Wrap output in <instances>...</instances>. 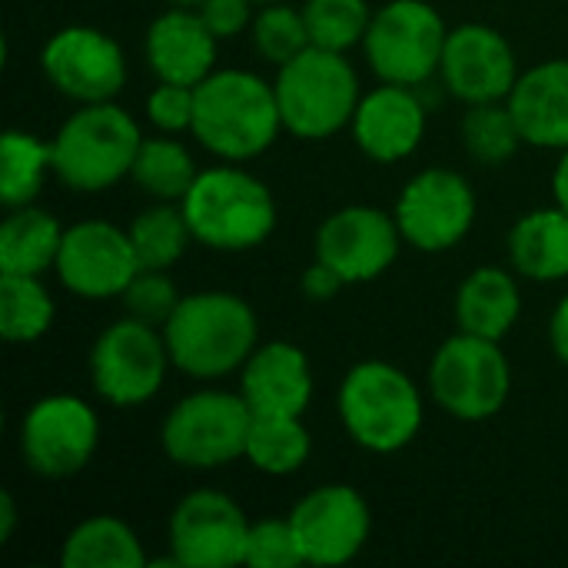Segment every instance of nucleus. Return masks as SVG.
I'll return each mask as SVG.
<instances>
[{"instance_id":"nucleus-4","label":"nucleus","mask_w":568,"mask_h":568,"mask_svg":"<svg viewBox=\"0 0 568 568\" xmlns=\"http://www.w3.org/2000/svg\"><path fill=\"white\" fill-rule=\"evenodd\" d=\"M193 240L216 253H250L276 230L273 190L243 163L220 160L200 170L190 193L180 200Z\"/></svg>"},{"instance_id":"nucleus-35","label":"nucleus","mask_w":568,"mask_h":568,"mask_svg":"<svg viewBox=\"0 0 568 568\" xmlns=\"http://www.w3.org/2000/svg\"><path fill=\"white\" fill-rule=\"evenodd\" d=\"M180 300H183V293L176 290L170 270H146V266L130 280V286L120 296L126 316H136L143 323L160 326V329L173 316V310H176Z\"/></svg>"},{"instance_id":"nucleus-10","label":"nucleus","mask_w":568,"mask_h":568,"mask_svg":"<svg viewBox=\"0 0 568 568\" xmlns=\"http://www.w3.org/2000/svg\"><path fill=\"white\" fill-rule=\"evenodd\" d=\"M449 27L429 0H386L363 37L369 70L383 83L426 87L439 77Z\"/></svg>"},{"instance_id":"nucleus-18","label":"nucleus","mask_w":568,"mask_h":568,"mask_svg":"<svg viewBox=\"0 0 568 568\" xmlns=\"http://www.w3.org/2000/svg\"><path fill=\"white\" fill-rule=\"evenodd\" d=\"M519 57L509 37L499 27L489 23H459L449 27L439 80L446 93H453L459 103H499L509 100V93L519 83Z\"/></svg>"},{"instance_id":"nucleus-23","label":"nucleus","mask_w":568,"mask_h":568,"mask_svg":"<svg viewBox=\"0 0 568 568\" xmlns=\"http://www.w3.org/2000/svg\"><path fill=\"white\" fill-rule=\"evenodd\" d=\"M519 273L506 266H476L456 290L453 316L456 329L503 343L523 316Z\"/></svg>"},{"instance_id":"nucleus-37","label":"nucleus","mask_w":568,"mask_h":568,"mask_svg":"<svg viewBox=\"0 0 568 568\" xmlns=\"http://www.w3.org/2000/svg\"><path fill=\"white\" fill-rule=\"evenodd\" d=\"M193 110H196V87L186 83H170L156 80V87L146 93L143 113L156 133H190L193 126Z\"/></svg>"},{"instance_id":"nucleus-8","label":"nucleus","mask_w":568,"mask_h":568,"mask_svg":"<svg viewBox=\"0 0 568 568\" xmlns=\"http://www.w3.org/2000/svg\"><path fill=\"white\" fill-rule=\"evenodd\" d=\"M253 409L230 389H196L170 406L160 426V446L180 469H226L243 459Z\"/></svg>"},{"instance_id":"nucleus-14","label":"nucleus","mask_w":568,"mask_h":568,"mask_svg":"<svg viewBox=\"0 0 568 568\" xmlns=\"http://www.w3.org/2000/svg\"><path fill=\"white\" fill-rule=\"evenodd\" d=\"M403 246L406 240L399 233L396 216L366 203L333 210L320 223L313 240L316 260L333 266L346 286H363L386 276L396 266Z\"/></svg>"},{"instance_id":"nucleus-17","label":"nucleus","mask_w":568,"mask_h":568,"mask_svg":"<svg viewBox=\"0 0 568 568\" xmlns=\"http://www.w3.org/2000/svg\"><path fill=\"white\" fill-rule=\"evenodd\" d=\"M170 559L183 568H236L246 556L250 519L220 489L186 493L170 513Z\"/></svg>"},{"instance_id":"nucleus-30","label":"nucleus","mask_w":568,"mask_h":568,"mask_svg":"<svg viewBox=\"0 0 568 568\" xmlns=\"http://www.w3.org/2000/svg\"><path fill=\"white\" fill-rule=\"evenodd\" d=\"M126 230H130L136 260L146 270H173L186 256V250L196 243L183 206L163 203V200H153L146 210H140L126 223Z\"/></svg>"},{"instance_id":"nucleus-6","label":"nucleus","mask_w":568,"mask_h":568,"mask_svg":"<svg viewBox=\"0 0 568 568\" xmlns=\"http://www.w3.org/2000/svg\"><path fill=\"white\" fill-rule=\"evenodd\" d=\"M283 130L296 140H329L349 130L363 100L359 73L346 53L306 47L273 77Z\"/></svg>"},{"instance_id":"nucleus-20","label":"nucleus","mask_w":568,"mask_h":568,"mask_svg":"<svg viewBox=\"0 0 568 568\" xmlns=\"http://www.w3.org/2000/svg\"><path fill=\"white\" fill-rule=\"evenodd\" d=\"M236 376L253 416H303L313 403V363L290 339L260 343Z\"/></svg>"},{"instance_id":"nucleus-5","label":"nucleus","mask_w":568,"mask_h":568,"mask_svg":"<svg viewBox=\"0 0 568 568\" xmlns=\"http://www.w3.org/2000/svg\"><path fill=\"white\" fill-rule=\"evenodd\" d=\"M143 130L116 100L80 103L53 133V176L73 193H103L133 173Z\"/></svg>"},{"instance_id":"nucleus-31","label":"nucleus","mask_w":568,"mask_h":568,"mask_svg":"<svg viewBox=\"0 0 568 568\" xmlns=\"http://www.w3.org/2000/svg\"><path fill=\"white\" fill-rule=\"evenodd\" d=\"M57 320L53 293L43 276L0 273V336L13 346H30L50 333Z\"/></svg>"},{"instance_id":"nucleus-33","label":"nucleus","mask_w":568,"mask_h":568,"mask_svg":"<svg viewBox=\"0 0 568 568\" xmlns=\"http://www.w3.org/2000/svg\"><path fill=\"white\" fill-rule=\"evenodd\" d=\"M250 43L253 53L273 67H283L286 60L300 57L306 47H313L303 7H293V0L256 7V17L250 23Z\"/></svg>"},{"instance_id":"nucleus-38","label":"nucleus","mask_w":568,"mask_h":568,"mask_svg":"<svg viewBox=\"0 0 568 568\" xmlns=\"http://www.w3.org/2000/svg\"><path fill=\"white\" fill-rule=\"evenodd\" d=\"M196 13L203 17V23L213 30L216 40H233L240 33H250L256 3L253 0H203Z\"/></svg>"},{"instance_id":"nucleus-22","label":"nucleus","mask_w":568,"mask_h":568,"mask_svg":"<svg viewBox=\"0 0 568 568\" xmlns=\"http://www.w3.org/2000/svg\"><path fill=\"white\" fill-rule=\"evenodd\" d=\"M509 110L529 146L568 150V57L539 60L523 70L509 93Z\"/></svg>"},{"instance_id":"nucleus-15","label":"nucleus","mask_w":568,"mask_h":568,"mask_svg":"<svg viewBox=\"0 0 568 568\" xmlns=\"http://www.w3.org/2000/svg\"><path fill=\"white\" fill-rule=\"evenodd\" d=\"M290 523L303 562L313 568L353 562L373 536V509L366 496L346 483H326L320 489H310L290 509Z\"/></svg>"},{"instance_id":"nucleus-9","label":"nucleus","mask_w":568,"mask_h":568,"mask_svg":"<svg viewBox=\"0 0 568 568\" xmlns=\"http://www.w3.org/2000/svg\"><path fill=\"white\" fill-rule=\"evenodd\" d=\"M87 366L93 393L103 403L116 409H136L160 396L173 359L160 326L123 313L100 329Z\"/></svg>"},{"instance_id":"nucleus-36","label":"nucleus","mask_w":568,"mask_h":568,"mask_svg":"<svg viewBox=\"0 0 568 568\" xmlns=\"http://www.w3.org/2000/svg\"><path fill=\"white\" fill-rule=\"evenodd\" d=\"M243 566H250V568L306 566V562H303V552H300V542H296V532H293L290 516H283V519H260V523H250Z\"/></svg>"},{"instance_id":"nucleus-34","label":"nucleus","mask_w":568,"mask_h":568,"mask_svg":"<svg viewBox=\"0 0 568 568\" xmlns=\"http://www.w3.org/2000/svg\"><path fill=\"white\" fill-rule=\"evenodd\" d=\"M369 0H303V17L313 47L349 53L363 47V37L373 23Z\"/></svg>"},{"instance_id":"nucleus-27","label":"nucleus","mask_w":568,"mask_h":568,"mask_svg":"<svg viewBox=\"0 0 568 568\" xmlns=\"http://www.w3.org/2000/svg\"><path fill=\"white\" fill-rule=\"evenodd\" d=\"M196 176H200V166L176 133L143 136L133 173H130V180L150 200H163V203H180L190 193Z\"/></svg>"},{"instance_id":"nucleus-19","label":"nucleus","mask_w":568,"mask_h":568,"mask_svg":"<svg viewBox=\"0 0 568 568\" xmlns=\"http://www.w3.org/2000/svg\"><path fill=\"white\" fill-rule=\"evenodd\" d=\"M429 130V110L426 100L419 97V87H403V83H383L366 90L356 116L349 123L353 143L359 153L373 163H403L409 160Z\"/></svg>"},{"instance_id":"nucleus-32","label":"nucleus","mask_w":568,"mask_h":568,"mask_svg":"<svg viewBox=\"0 0 568 568\" xmlns=\"http://www.w3.org/2000/svg\"><path fill=\"white\" fill-rule=\"evenodd\" d=\"M459 133L476 166H503L526 146V136L516 123V113L509 110V100L466 106Z\"/></svg>"},{"instance_id":"nucleus-21","label":"nucleus","mask_w":568,"mask_h":568,"mask_svg":"<svg viewBox=\"0 0 568 568\" xmlns=\"http://www.w3.org/2000/svg\"><path fill=\"white\" fill-rule=\"evenodd\" d=\"M220 40L196 7H166L143 33V60L156 80L196 87L216 70Z\"/></svg>"},{"instance_id":"nucleus-13","label":"nucleus","mask_w":568,"mask_h":568,"mask_svg":"<svg viewBox=\"0 0 568 568\" xmlns=\"http://www.w3.org/2000/svg\"><path fill=\"white\" fill-rule=\"evenodd\" d=\"M40 73L60 97L80 106L116 100L126 87L130 67L113 33L90 23H70L43 40Z\"/></svg>"},{"instance_id":"nucleus-24","label":"nucleus","mask_w":568,"mask_h":568,"mask_svg":"<svg viewBox=\"0 0 568 568\" xmlns=\"http://www.w3.org/2000/svg\"><path fill=\"white\" fill-rule=\"evenodd\" d=\"M509 263L532 283L568 280V213L552 203L523 213L506 240Z\"/></svg>"},{"instance_id":"nucleus-7","label":"nucleus","mask_w":568,"mask_h":568,"mask_svg":"<svg viewBox=\"0 0 568 568\" xmlns=\"http://www.w3.org/2000/svg\"><path fill=\"white\" fill-rule=\"evenodd\" d=\"M433 403L459 423L496 419L513 396V363L503 343L456 329L429 359Z\"/></svg>"},{"instance_id":"nucleus-29","label":"nucleus","mask_w":568,"mask_h":568,"mask_svg":"<svg viewBox=\"0 0 568 568\" xmlns=\"http://www.w3.org/2000/svg\"><path fill=\"white\" fill-rule=\"evenodd\" d=\"M50 173H53L50 140H40L30 130H7L0 136V203L7 210L37 203Z\"/></svg>"},{"instance_id":"nucleus-1","label":"nucleus","mask_w":568,"mask_h":568,"mask_svg":"<svg viewBox=\"0 0 568 568\" xmlns=\"http://www.w3.org/2000/svg\"><path fill=\"white\" fill-rule=\"evenodd\" d=\"M163 339L176 373L213 383L240 373L253 356L260 346V316L240 293L196 290L176 303L163 323Z\"/></svg>"},{"instance_id":"nucleus-41","label":"nucleus","mask_w":568,"mask_h":568,"mask_svg":"<svg viewBox=\"0 0 568 568\" xmlns=\"http://www.w3.org/2000/svg\"><path fill=\"white\" fill-rule=\"evenodd\" d=\"M17 499H13V493H0V546H7L10 539H13V532H17Z\"/></svg>"},{"instance_id":"nucleus-11","label":"nucleus","mask_w":568,"mask_h":568,"mask_svg":"<svg viewBox=\"0 0 568 568\" xmlns=\"http://www.w3.org/2000/svg\"><path fill=\"white\" fill-rule=\"evenodd\" d=\"M17 449L40 479H70L90 466L100 449V416L73 393H50L20 416Z\"/></svg>"},{"instance_id":"nucleus-39","label":"nucleus","mask_w":568,"mask_h":568,"mask_svg":"<svg viewBox=\"0 0 568 568\" xmlns=\"http://www.w3.org/2000/svg\"><path fill=\"white\" fill-rule=\"evenodd\" d=\"M300 290H303V296H306L310 303H329V300H336V296L346 290V283H343V276H339L333 266H326L323 260H313V263L303 270Z\"/></svg>"},{"instance_id":"nucleus-28","label":"nucleus","mask_w":568,"mask_h":568,"mask_svg":"<svg viewBox=\"0 0 568 568\" xmlns=\"http://www.w3.org/2000/svg\"><path fill=\"white\" fill-rule=\"evenodd\" d=\"M313 456V436L303 416H253L243 459L263 476H293Z\"/></svg>"},{"instance_id":"nucleus-26","label":"nucleus","mask_w":568,"mask_h":568,"mask_svg":"<svg viewBox=\"0 0 568 568\" xmlns=\"http://www.w3.org/2000/svg\"><path fill=\"white\" fill-rule=\"evenodd\" d=\"M63 568H146V549L136 529L120 516H90L77 523L63 546H60Z\"/></svg>"},{"instance_id":"nucleus-2","label":"nucleus","mask_w":568,"mask_h":568,"mask_svg":"<svg viewBox=\"0 0 568 568\" xmlns=\"http://www.w3.org/2000/svg\"><path fill=\"white\" fill-rule=\"evenodd\" d=\"M283 130L273 80L240 70L216 67L196 83V110L190 136L226 163H250L263 156Z\"/></svg>"},{"instance_id":"nucleus-42","label":"nucleus","mask_w":568,"mask_h":568,"mask_svg":"<svg viewBox=\"0 0 568 568\" xmlns=\"http://www.w3.org/2000/svg\"><path fill=\"white\" fill-rule=\"evenodd\" d=\"M552 200L568 213V150L559 153V163L552 170Z\"/></svg>"},{"instance_id":"nucleus-44","label":"nucleus","mask_w":568,"mask_h":568,"mask_svg":"<svg viewBox=\"0 0 568 568\" xmlns=\"http://www.w3.org/2000/svg\"><path fill=\"white\" fill-rule=\"evenodd\" d=\"M256 7H263V3H280V0H253Z\"/></svg>"},{"instance_id":"nucleus-16","label":"nucleus","mask_w":568,"mask_h":568,"mask_svg":"<svg viewBox=\"0 0 568 568\" xmlns=\"http://www.w3.org/2000/svg\"><path fill=\"white\" fill-rule=\"evenodd\" d=\"M140 260L130 230L100 216L67 226L57 256V280L80 300H120L130 280L140 273Z\"/></svg>"},{"instance_id":"nucleus-43","label":"nucleus","mask_w":568,"mask_h":568,"mask_svg":"<svg viewBox=\"0 0 568 568\" xmlns=\"http://www.w3.org/2000/svg\"><path fill=\"white\" fill-rule=\"evenodd\" d=\"M203 0H166V7H200Z\"/></svg>"},{"instance_id":"nucleus-3","label":"nucleus","mask_w":568,"mask_h":568,"mask_svg":"<svg viewBox=\"0 0 568 568\" xmlns=\"http://www.w3.org/2000/svg\"><path fill=\"white\" fill-rule=\"evenodd\" d=\"M336 413L359 449L393 456L423 433L426 396L406 369L386 359H363L346 369L336 389Z\"/></svg>"},{"instance_id":"nucleus-25","label":"nucleus","mask_w":568,"mask_h":568,"mask_svg":"<svg viewBox=\"0 0 568 568\" xmlns=\"http://www.w3.org/2000/svg\"><path fill=\"white\" fill-rule=\"evenodd\" d=\"M63 233L67 226L37 203L7 210L0 223V273L47 276L57 266Z\"/></svg>"},{"instance_id":"nucleus-12","label":"nucleus","mask_w":568,"mask_h":568,"mask_svg":"<svg viewBox=\"0 0 568 568\" xmlns=\"http://www.w3.org/2000/svg\"><path fill=\"white\" fill-rule=\"evenodd\" d=\"M393 216L406 246L436 256L459 246L473 233L479 216V196L459 170L426 166L406 180L396 196Z\"/></svg>"},{"instance_id":"nucleus-40","label":"nucleus","mask_w":568,"mask_h":568,"mask_svg":"<svg viewBox=\"0 0 568 568\" xmlns=\"http://www.w3.org/2000/svg\"><path fill=\"white\" fill-rule=\"evenodd\" d=\"M549 346H552V356L568 366V293L549 316Z\"/></svg>"}]
</instances>
